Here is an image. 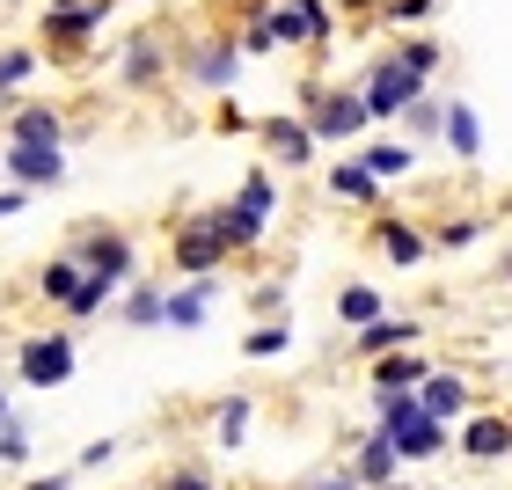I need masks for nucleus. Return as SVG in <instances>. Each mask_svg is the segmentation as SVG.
I'll return each mask as SVG.
<instances>
[{"mask_svg":"<svg viewBox=\"0 0 512 490\" xmlns=\"http://www.w3.org/2000/svg\"><path fill=\"white\" fill-rule=\"evenodd\" d=\"M15 366H22V388H59V381H74V337L66 330H44V337H30L15 352Z\"/></svg>","mask_w":512,"mask_h":490,"instance_id":"obj_1","label":"nucleus"},{"mask_svg":"<svg viewBox=\"0 0 512 490\" xmlns=\"http://www.w3.org/2000/svg\"><path fill=\"white\" fill-rule=\"evenodd\" d=\"M74 256H81L88 278H103V286H125V278H132V242L118 235V227H81Z\"/></svg>","mask_w":512,"mask_h":490,"instance_id":"obj_2","label":"nucleus"},{"mask_svg":"<svg viewBox=\"0 0 512 490\" xmlns=\"http://www.w3.org/2000/svg\"><path fill=\"white\" fill-rule=\"evenodd\" d=\"M110 0H74V8H44V52L52 59H81V44L96 37Z\"/></svg>","mask_w":512,"mask_h":490,"instance_id":"obj_3","label":"nucleus"},{"mask_svg":"<svg viewBox=\"0 0 512 490\" xmlns=\"http://www.w3.org/2000/svg\"><path fill=\"white\" fill-rule=\"evenodd\" d=\"M169 256H176V271L183 278H205V271H220V235H213V220H191V227H176V242H169Z\"/></svg>","mask_w":512,"mask_h":490,"instance_id":"obj_4","label":"nucleus"},{"mask_svg":"<svg viewBox=\"0 0 512 490\" xmlns=\"http://www.w3.org/2000/svg\"><path fill=\"white\" fill-rule=\"evenodd\" d=\"M213 293H220V278H213V271L191 278L183 293H161V322H169V330H198L205 308H213Z\"/></svg>","mask_w":512,"mask_h":490,"instance_id":"obj_5","label":"nucleus"},{"mask_svg":"<svg viewBox=\"0 0 512 490\" xmlns=\"http://www.w3.org/2000/svg\"><path fill=\"white\" fill-rule=\"evenodd\" d=\"M410 96H417V74H410V66H381V74L366 81V96H359V103H366V118H395V110H403Z\"/></svg>","mask_w":512,"mask_h":490,"instance_id":"obj_6","label":"nucleus"},{"mask_svg":"<svg viewBox=\"0 0 512 490\" xmlns=\"http://www.w3.org/2000/svg\"><path fill=\"white\" fill-rule=\"evenodd\" d=\"M205 220H213V235H220V249H256V242H264V213H256V205H220V213H205Z\"/></svg>","mask_w":512,"mask_h":490,"instance_id":"obj_7","label":"nucleus"},{"mask_svg":"<svg viewBox=\"0 0 512 490\" xmlns=\"http://www.w3.org/2000/svg\"><path fill=\"white\" fill-rule=\"evenodd\" d=\"M8 176L22 183V191H52V183L66 176V161H59V147H15L8 154Z\"/></svg>","mask_w":512,"mask_h":490,"instance_id":"obj_8","label":"nucleus"},{"mask_svg":"<svg viewBox=\"0 0 512 490\" xmlns=\"http://www.w3.org/2000/svg\"><path fill=\"white\" fill-rule=\"evenodd\" d=\"M359 125H366V103H359V96H322V103H315V118H308L315 139H352Z\"/></svg>","mask_w":512,"mask_h":490,"instance_id":"obj_9","label":"nucleus"},{"mask_svg":"<svg viewBox=\"0 0 512 490\" xmlns=\"http://www.w3.org/2000/svg\"><path fill=\"white\" fill-rule=\"evenodd\" d=\"M417 410L447 425V417L469 410V381H461V373H425V395H417Z\"/></svg>","mask_w":512,"mask_h":490,"instance_id":"obj_10","label":"nucleus"},{"mask_svg":"<svg viewBox=\"0 0 512 490\" xmlns=\"http://www.w3.org/2000/svg\"><path fill=\"white\" fill-rule=\"evenodd\" d=\"M388 439H395V454H410V461H432L439 447H447V425H439V417H425V410H417L410 425H395Z\"/></svg>","mask_w":512,"mask_h":490,"instance_id":"obj_11","label":"nucleus"},{"mask_svg":"<svg viewBox=\"0 0 512 490\" xmlns=\"http://www.w3.org/2000/svg\"><path fill=\"white\" fill-rule=\"evenodd\" d=\"M461 454H469V461H498V454H512V417H476V425L461 432Z\"/></svg>","mask_w":512,"mask_h":490,"instance_id":"obj_12","label":"nucleus"},{"mask_svg":"<svg viewBox=\"0 0 512 490\" xmlns=\"http://www.w3.org/2000/svg\"><path fill=\"white\" fill-rule=\"evenodd\" d=\"M161 66H169V52H161V37H132V52H125V88H154L161 81Z\"/></svg>","mask_w":512,"mask_h":490,"instance_id":"obj_13","label":"nucleus"},{"mask_svg":"<svg viewBox=\"0 0 512 490\" xmlns=\"http://www.w3.org/2000/svg\"><path fill=\"white\" fill-rule=\"evenodd\" d=\"M81 278H88V271H81V256L66 249V256H52V264L37 271V293L52 300V308H66V300H74V286H81Z\"/></svg>","mask_w":512,"mask_h":490,"instance_id":"obj_14","label":"nucleus"},{"mask_svg":"<svg viewBox=\"0 0 512 490\" xmlns=\"http://www.w3.org/2000/svg\"><path fill=\"white\" fill-rule=\"evenodd\" d=\"M264 139H271V154L286 161V169H300V161L315 154V132H308V125H293V118H271V125H264Z\"/></svg>","mask_w":512,"mask_h":490,"instance_id":"obj_15","label":"nucleus"},{"mask_svg":"<svg viewBox=\"0 0 512 490\" xmlns=\"http://www.w3.org/2000/svg\"><path fill=\"white\" fill-rule=\"evenodd\" d=\"M395 461H403V454H395V439L374 425V439H366V447H359V483H395Z\"/></svg>","mask_w":512,"mask_h":490,"instance_id":"obj_16","label":"nucleus"},{"mask_svg":"<svg viewBox=\"0 0 512 490\" xmlns=\"http://www.w3.org/2000/svg\"><path fill=\"white\" fill-rule=\"evenodd\" d=\"M59 110H15V147H59Z\"/></svg>","mask_w":512,"mask_h":490,"instance_id":"obj_17","label":"nucleus"},{"mask_svg":"<svg viewBox=\"0 0 512 490\" xmlns=\"http://www.w3.org/2000/svg\"><path fill=\"white\" fill-rule=\"evenodd\" d=\"M191 74H198L205 88H227V81H235V44H198Z\"/></svg>","mask_w":512,"mask_h":490,"instance_id":"obj_18","label":"nucleus"},{"mask_svg":"<svg viewBox=\"0 0 512 490\" xmlns=\"http://www.w3.org/2000/svg\"><path fill=\"white\" fill-rule=\"evenodd\" d=\"M410 337H417L410 322H381V315H374V322L359 330V352H366V359H381V352H395V344H410Z\"/></svg>","mask_w":512,"mask_h":490,"instance_id":"obj_19","label":"nucleus"},{"mask_svg":"<svg viewBox=\"0 0 512 490\" xmlns=\"http://www.w3.org/2000/svg\"><path fill=\"white\" fill-rule=\"evenodd\" d=\"M425 381V366H417L410 352H381V366H374V388H417Z\"/></svg>","mask_w":512,"mask_h":490,"instance_id":"obj_20","label":"nucleus"},{"mask_svg":"<svg viewBox=\"0 0 512 490\" xmlns=\"http://www.w3.org/2000/svg\"><path fill=\"white\" fill-rule=\"evenodd\" d=\"M286 344H293V330H286V315H278V322H256V330L242 337V352H249V359H278Z\"/></svg>","mask_w":512,"mask_h":490,"instance_id":"obj_21","label":"nucleus"},{"mask_svg":"<svg viewBox=\"0 0 512 490\" xmlns=\"http://www.w3.org/2000/svg\"><path fill=\"white\" fill-rule=\"evenodd\" d=\"M22 461H30V425L8 410L0 417V469H22Z\"/></svg>","mask_w":512,"mask_h":490,"instance_id":"obj_22","label":"nucleus"},{"mask_svg":"<svg viewBox=\"0 0 512 490\" xmlns=\"http://www.w3.org/2000/svg\"><path fill=\"white\" fill-rule=\"evenodd\" d=\"M110 293H118V286H103V278H81V286H74V300H66V315H74V322L103 315V308H110Z\"/></svg>","mask_w":512,"mask_h":490,"instance_id":"obj_23","label":"nucleus"},{"mask_svg":"<svg viewBox=\"0 0 512 490\" xmlns=\"http://www.w3.org/2000/svg\"><path fill=\"white\" fill-rule=\"evenodd\" d=\"M242 432H249V395H227V403H220V447L235 454Z\"/></svg>","mask_w":512,"mask_h":490,"instance_id":"obj_24","label":"nucleus"},{"mask_svg":"<svg viewBox=\"0 0 512 490\" xmlns=\"http://www.w3.org/2000/svg\"><path fill=\"white\" fill-rule=\"evenodd\" d=\"M359 169H366V176H374V183H395V176H403V169H410V147H374V154H366V161H359Z\"/></svg>","mask_w":512,"mask_h":490,"instance_id":"obj_25","label":"nucleus"},{"mask_svg":"<svg viewBox=\"0 0 512 490\" xmlns=\"http://www.w3.org/2000/svg\"><path fill=\"white\" fill-rule=\"evenodd\" d=\"M37 74V52H22V44H8V52H0V96H8V88H22Z\"/></svg>","mask_w":512,"mask_h":490,"instance_id":"obj_26","label":"nucleus"},{"mask_svg":"<svg viewBox=\"0 0 512 490\" xmlns=\"http://www.w3.org/2000/svg\"><path fill=\"white\" fill-rule=\"evenodd\" d=\"M125 322H132V330L161 322V293H154V286H132V293H125Z\"/></svg>","mask_w":512,"mask_h":490,"instance_id":"obj_27","label":"nucleus"},{"mask_svg":"<svg viewBox=\"0 0 512 490\" xmlns=\"http://www.w3.org/2000/svg\"><path fill=\"white\" fill-rule=\"evenodd\" d=\"M337 315H344V322H359V330H366V322L381 315V300H374V286H352V293L337 300Z\"/></svg>","mask_w":512,"mask_h":490,"instance_id":"obj_28","label":"nucleus"},{"mask_svg":"<svg viewBox=\"0 0 512 490\" xmlns=\"http://www.w3.org/2000/svg\"><path fill=\"white\" fill-rule=\"evenodd\" d=\"M330 191L337 198H366V191H374V176H366L359 161H344V169H330Z\"/></svg>","mask_w":512,"mask_h":490,"instance_id":"obj_29","label":"nucleus"},{"mask_svg":"<svg viewBox=\"0 0 512 490\" xmlns=\"http://www.w3.org/2000/svg\"><path fill=\"white\" fill-rule=\"evenodd\" d=\"M381 249L395 256V264H417V256H425V242H417L410 227H381Z\"/></svg>","mask_w":512,"mask_h":490,"instance_id":"obj_30","label":"nucleus"},{"mask_svg":"<svg viewBox=\"0 0 512 490\" xmlns=\"http://www.w3.org/2000/svg\"><path fill=\"white\" fill-rule=\"evenodd\" d=\"M110 461H118V439H88L81 461H74V476H96V469H110Z\"/></svg>","mask_w":512,"mask_h":490,"instance_id":"obj_31","label":"nucleus"},{"mask_svg":"<svg viewBox=\"0 0 512 490\" xmlns=\"http://www.w3.org/2000/svg\"><path fill=\"white\" fill-rule=\"evenodd\" d=\"M447 139H454L461 154H476V118H469V110H461V103L447 110Z\"/></svg>","mask_w":512,"mask_h":490,"instance_id":"obj_32","label":"nucleus"},{"mask_svg":"<svg viewBox=\"0 0 512 490\" xmlns=\"http://www.w3.org/2000/svg\"><path fill=\"white\" fill-rule=\"evenodd\" d=\"M242 205H256V213L271 220V205H278V191H271V176H264V169H256V176L242 183Z\"/></svg>","mask_w":512,"mask_h":490,"instance_id":"obj_33","label":"nucleus"},{"mask_svg":"<svg viewBox=\"0 0 512 490\" xmlns=\"http://www.w3.org/2000/svg\"><path fill=\"white\" fill-rule=\"evenodd\" d=\"M161 490H220V483L205 476V469H191V461H183V469H169V476H161Z\"/></svg>","mask_w":512,"mask_h":490,"instance_id":"obj_34","label":"nucleus"},{"mask_svg":"<svg viewBox=\"0 0 512 490\" xmlns=\"http://www.w3.org/2000/svg\"><path fill=\"white\" fill-rule=\"evenodd\" d=\"M403 66H410V74H432V66H439V44H410Z\"/></svg>","mask_w":512,"mask_h":490,"instance_id":"obj_35","label":"nucleus"},{"mask_svg":"<svg viewBox=\"0 0 512 490\" xmlns=\"http://www.w3.org/2000/svg\"><path fill=\"white\" fill-rule=\"evenodd\" d=\"M308 490H366V483H359V476H352V469H330V476H315V483H308Z\"/></svg>","mask_w":512,"mask_h":490,"instance_id":"obj_36","label":"nucleus"},{"mask_svg":"<svg viewBox=\"0 0 512 490\" xmlns=\"http://www.w3.org/2000/svg\"><path fill=\"white\" fill-rule=\"evenodd\" d=\"M22 490H74V469H59V476H30Z\"/></svg>","mask_w":512,"mask_h":490,"instance_id":"obj_37","label":"nucleus"},{"mask_svg":"<svg viewBox=\"0 0 512 490\" xmlns=\"http://www.w3.org/2000/svg\"><path fill=\"white\" fill-rule=\"evenodd\" d=\"M15 205H22V191H0V220H8V213H15Z\"/></svg>","mask_w":512,"mask_h":490,"instance_id":"obj_38","label":"nucleus"},{"mask_svg":"<svg viewBox=\"0 0 512 490\" xmlns=\"http://www.w3.org/2000/svg\"><path fill=\"white\" fill-rule=\"evenodd\" d=\"M44 8H74V0H44Z\"/></svg>","mask_w":512,"mask_h":490,"instance_id":"obj_39","label":"nucleus"},{"mask_svg":"<svg viewBox=\"0 0 512 490\" xmlns=\"http://www.w3.org/2000/svg\"><path fill=\"white\" fill-rule=\"evenodd\" d=\"M0 417H8V388H0Z\"/></svg>","mask_w":512,"mask_h":490,"instance_id":"obj_40","label":"nucleus"},{"mask_svg":"<svg viewBox=\"0 0 512 490\" xmlns=\"http://www.w3.org/2000/svg\"><path fill=\"white\" fill-rule=\"evenodd\" d=\"M352 8H374V0H352Z\"/></svg>","mask_w":512,"mask_h":490,"instance_id":"obj_41","label":"nucleus"}]
</instances>
